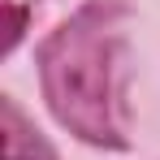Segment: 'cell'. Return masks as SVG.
<instances>
[{
	"label": "cell",
	"mask_w": 160,
	"mask_h": 160,
	"mask_svg": "<svg viewBox=\"0 0 160 160\" xmlns=\"http://www.w3.org/2000/svg\"><path fill=\"white\" fill-rule=\"evenodd\" d=\"M39 87L52 117L91 147H126L121 30L95 0L39 43Z\"/></svg>",
	"instance_id": "cell-1"
},
{
	"label": "cell",
	"mask_w": 160,
	"mask_h": 160,
	"mask_svg": "<svg viewBox=\"0 0 160 160\" xmlns=\"http://www.w3.org/2000/svg\"><path fill=\"white\" fill-rule=\"evenodd\" d=\"M0 112H4V126H0V138H4V160H56V152L48 147V138L22 117V108L13 95L0 100Z\"/></svg>",
	"instance_id": "cell-2"
},
{
	"label": "cell",
	"mask_w": 160,
	"mask_h": 160,
	"mask_svg": "<svg viewBox=\"0 0 160 160\" xmlns=\"http://www.w3.org/2000/svg\"><path fill=\"white\" fill-rule=\"evenodd\" d=\"M22 30H26V9L22 4H9V39H4V52H13L22 43Z\"/></svg>",
	"instance_id": "cell-3"
}]
</instances>
